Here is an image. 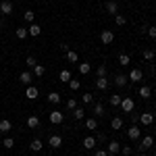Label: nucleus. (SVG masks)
Returning <instances> with one entry per match:
<instances>
[{"mask_svg": "<svg viewBox=\"0 0 156 156\" xmlns=\"http://www.w3.org/2000/svg\"><path fill=\"white\" fill-rule=\"evenodd\" d=\"M154 156H156V152H154Z\"/></svg>", "mask_w": 156, "mask_h": 156, "instance_id": "nucleus-51", "label": "nucleus"}, {"mask_svg": "<svg viewBox=\"0 0 156 156\" xmlns=\"http://www.w3.org/2000/svg\"><path fill=\"white\" fill-rule=\"evenodd\" d=\"M92 112H94L96 117H104V115H106V112H104V104H102V102H94Z\"/></svg>", "mask_w": 156, "mask_h": 156, "instance_id": "nucleus-13", "label": "nucleus"}, {"mask_svg": "<svg viewBox=\"0 0 156 156\" xmlns=\"http://www.w3.org/2000/svg\"><path fill=\"white\" fill-rule=\"evenodd\" d=\"M48 144H50V148H54V150H56V148L62 146V137H60V135H50Z\"/></svg>", "mask_w": 156, "mask_h": 156, "instance_id": "nucleus-14", "label": "nucleus"}, {"mask_svg": "<svg viewBox=\"0 0 156 156\" xmlns=\"http://www.w3.org/2000/svg\"><path fill=\"white\" fill-rule=\"evenodd\" d=\"M25 65H27V69H34L37 65V60L34 58V56H27V60H25Z\"/></svg>", "mask_w": 156, "mask_h": 156, "instance_id": "nucleus-37", "label": "nucleus"}, {"mask_svg": "<svg viewBox=\"0 0 156 156\" xmlns=\"http://www.w3.org/2000/svg\"><path fill=\"white\" fill-rule=\"evenodd\" d=\"M79 79H71V81H69V87H71V90H79Z\"/></svg>", "mask_w": 156, "mask_h": 156, "instance_id": "nucleus-44", "label": "nucleus"}, {"mask_svg": "<svg viewBox=\"0 0 156 156\" xmlns=\"http://www.w3.org/2000/svg\"><path fill=\"white\" fill-rule=\"evenodd\" d=\"M83 104H94V94H83Z\"/></svg>", "mask_w": 156, "mask_h": 156, "instance_id": "nucleus-40", "label": "nucleus"}, {"mask_svg": "<svg viewBox=\"0 0 156 156\" xmlns=\"http://www.w3.org/2000/svg\"><path fill=\"white\" fill-rule=\"evenodd\" d=\"M65 58L69 60V62H77V60H79V56H77V52H73V50H67V52H65Z\"/></svg>", "mask_w": 156, "mask_h": 156, "instance_id": "nucleus-25", "label": "nucleus"}, {"mask_svg": "<svg viewBox=\"0 0 156 156\" xmlns=\"http://www.w3.org/2000/svg\"><path fill=\"white\" fill-rule=\"evenodd\" d=\"M48 102L58 104V102H60V94H58V92H50V94H48Z\"/></svg>", "mask_w": 156, "mask_h": 156, "instance_id": "nucleus-29", "label": "nucleus"}, {"mask_svg": "<svg viewBox=\"0 0 156 156\" xmlns=\"http://www.w3.org/2000/svg\"><path fill=\"white\" fill-rule=\"evenodd\" d=\"M127 137L133 140V142H135V140H140V137H142V129H140L137 125H131V127L127 129Z\"/></svg>", "mask_w": 156, "mask_h": 156, "instance_id": "nucleus-4", "label": "nucleus"}, {"mask_svg": "<svg viewBox=\"0 0 156 156\" xmlns=\"http://www.w3.org/2000/svg\"><path fill=\"white\" fill-rule=\"evenodd\" d=\"M19 81L23 85H31V81H34V73L31 71H23L21 75H19Z\"/></svg>", "mask_w": 156, "mask_h": 156, "instance_id": "nucleus-7", "label": "nucleus"}, {"mask_svg": "<svg viewBox=\"0 0 156 156\" xmlns=\"http://www.w3.org/2000/svg\"><path fill=\"white\" fill-rule=\"evenodd\" d=\"M106 67H104V65H100V67H98V69H96V75H98V77H106Z\"/></svg>", "mask_w": 156, "mask_h": 156, "instance_id": "nucleus-38", "label": "nucleus"}, {"mask_svg": "<svg viewBox=\"0 0 156 156\" xmlns=\"http://www.w3.org/2000/svg\"><path fill=\"white\" fill-rule=\"evenodd\" d=\"M127 77L131 79L133 83H137V81H142V77H144V73H142V69H131Z\"/></svg>", "mask_w": 156, "mask_h": 156, "instance_id": "nucleus-9", "label": "nucleus"}, {"mask_svg": "<svg viewBox=\"0 0 156 156\" xmlns=\"http://www.w3.org/2000/svg\"><path fill=\"white\" fill-rule=\"evenodd\" d=\"M106 156H117V154H106Z\"/></svg>", "mask_w": 156, "mask_h": 156, "instance_id": "nucleus-49", "label": "nucleus"}, {"mask_svg": "<svg viewBox=\"0 0 156 156\" xmlns=\"http://www.w3.org/2000/svg\"><path fill=\"white\" fill-rule=\"evenodd\" d=\"M121 108H123V112H131L133 108H135V102H133L131 96H125L121 100Z\"/></svg>", "mask_w": 156, "mask_h": 156, "instance_id": "nucleus-1", "label": "nucleus"}, {"mask_svg": "<svg viewBox=\"0 0 156 156\" xmlns=\"http://www.w3.org/2000/svg\"><path fill=\"white\" fill-rule=\"evenodd\" d=\"M129 62H131V56H129V54H125V52L119 54V65H121V67H127Z\"/></svg>", "mask_w": 156, "mask_h": 156, "instance_id": "nucleus-23", "label": "nucleus"}, {"mask_svg": "<svg viewBox=\"0 0 156 156\" xmlns=\"http://www.w3.org/2000/svg\"><path fill=\"white\" fill-rule=\"evenodd\" d=\"M12 146H15V140H12V137H6V140H2V148H6V150H11Z\"/></svg>", "mask_w": 156, "mask_h": 156, "instance_id": "nucleus-34", "label": "nucleus"}, {"mask_svg": "<svg viewBox=\"0 0 156 156\" xmlns=\"http://www.w3.org/2000/svg\"><path fill=\"white\" fill-rule=\"evenodd\" d=\"M73 117H75L77 121H81V119H83V108H79V106H77L75 110H73Z\"/></svg>", "mask_w": 156, "mask_h": 156, "instance_id": "nucleus-35", "label": "nucleus"}, {"mask_svg": "<svg viewBox=\"0 0 156 156\" xmlns=\"http://www.w3.org/2000/svg\"><path fill=\"white\" fill-rule=\"evenodd\" d=\"M12 129V123L9 119H2L0 121V133H9Z\"/></svg>", "mask_w": 156, "mask_h": 156, "instance_id": "nucleus-17", "label": "nucleus"}, {"mask_svg": "<svg viewBox=\"0 0 156 156\" xmlns=\"http://www.w3.org/2000/svg\"><path fill=\"white\" fill-rule=\"evenodd\" d=\"M154 56H156L154 50H144V58H146V60H152Z\"/></svg>", "mask_w": 156, "mask_h": 156, "instance_id": "nucleus-39", "label": "nucleus"}, {"mask_svg": "<svg viewBox=\"0 0 156 156\" xmlns=\"http://www.w3.org/2000/svg\"><path fill=\"white\" fill-rule=\"evenodd\" d=\"M121 152H123L125 156H131L133 150H131V146H123V148H121Z\"/></svg>", "mask_w": 156, "mask_h": 156, "instance_id": "nucleus-45", "label": "nucleus"}, {"mask_svg": "<svg viewBox=\"0 0 156 156\" xmlns=\"http://www.w3.org/2000/svg\"><path fill=\"white\" fill-rule=\"evenodd\" d=\"M29 148H31L34 152H40V150L44 148V144H42V140H34V142L29 144Z\"/></svg>", "mask_w": 156, "mask_h": 156, "instance_id": "nucleus-28", "label": "nucleus"}, {"mask_svg": "<svg viewBox=\"0 0 156 156\" xmlns=\"http://www.w3.org/2000/svg\"><path fill=\"white\" fill-rule=\"evenodd\" d=\"M108 85H110V81H108L106 77H98V79H96V87L100 90V92H106Z\"/></svg>", "mask_w": 156, "mask_h": 156, "instance_id": "nucleus-12", "label": "nucleus"}, {"mask_svg": "<svg viewBox=\"0 0 156 156\" xmlns=\"http://www.w3.org/2000/svg\"><path fill=\"white\" fill-rule=\"evenodd\" d=\"M85 127H87L90 131H94V129H98V121L96 119H87L85 121Z\"/></svg>", "mask_w": 156, "mask_h": 156, "instance_id": "nucleus-33", "label": "nucleus"}, {"mask_svg": "<svg viewBox=\"0 0 156 156\" xmlns=\"http://www.w3.org/2000/svg\"><path fill=\"white\" fill-rule=\"evenodd\" d=\"M115 23L119 25V27H121V25H125V17H123V15H115Z\"/></svg>", "mask_w": 156, "mask_h": 156, "instance_id": "nucleus-43", "label": "nucleus"}, {"mask_svg": "<svg viewBox=\"0 0 156 156\" xmlns=\"http://www.w3.org/2000/svg\"><path fill=\"white\" fill-rule=\"evenodd\" d=\"M106 152L108 154H117V152H121V144L119 142H108L106 144Z\"/></svg>", "mask_w": 156, "mask_h": 156, "instance_id": "nucleus-15", "label": "nucleus"}, {"mask_svg": "<svg viewBox=\"0 0 156 156\" xmlns=\"http://www.w3.org/2000/svg\"><path fill=\"white\" fill-rule=\"evenodd\" d=\"M27 34H29L31 37H37L40 34H42V27H40L37 23H29V27H27Z\"/></svg>", "mask_w": 156, "mask_h": 156, "instance_id": "nucleus-11", "label": "nucleus"}, {"mask_svg": "<svg viewBox=\"0 0 156 156\" xmlns=\"http://www.w3.org/2000/svg\"><path fill=\"white\" fill-rule=\"evenodd\" d=\"M121 100H123V96H119V94H112V96L108 98V102H110V106H121Z\"/></svg>", "mask_w": 156, "mask_h": 156, "instance_id": "nucleus-22", "label": "nucleus"}, {"mask_svg": "<svg viewBox=\"0 0 156 156\" xmlns=\"http://www.w3.org/2000/svg\"><path fill=\"white\" fill-rule=\"evenodd\" d=\"M31 71H34V75H36V77H44V73H46V67H44V65H36Z\"/></svg>", "mask_w": 156, "mask_h": 156, "instance_id": "nucleus-26", "label": "nucleus"}, {"mask_svg": "<svg viewBox=\"0 0 156 156\" xmlns=\"http://www.w3.org/2000/svg\"><path fill=\"white\" fill-rule=\"evenodd\" d=\"M146 31H148V36L152 37V40H156V25H152V27H146Z\"/></svg>", "mask_w": 156, "mask_h": 156, "instance_id": "nucleus-41", "label": "nucleus"}, {"mask_svg": "<svg viewBox=\"0 0 156 156\" xmlns=\"http://www.w3.org/2000/svg\"><path fill=\"white\" fill-rule=\"evenodd\" d=\"M77 69H79L81 75H87V73L92 71V65H90V62H79V67H77Z\"/></svg>", "mask_w": 156, "mask_h": 156, "instance_id": "nucleus-24", "label": "nucleus"}, {"mask_svg": "<svg viewBox=\"0 0 156 156\" xmlns=\"http://www.w3.org/2000/svg\"><path fill=\"white\" fill-rule=\"evenodd\" d=\"M127 81H129V77H127V75H123V73H119V75L115 77V83L119 85V87H125V85H127Z\"/></svg>", "mask_w": 156, "mask_h": 156, "instance_id": "nucleus-19", "label": "nucleus"}, {"mask_svg": "<svg viewBox=\"0 0 156 156\" xmlns=\"http://www.w3.org/2000/svg\"><path fill=\"white\" fill-rule=\"evenodd\" d=\"M83 148L85 150H94L96 148V137H83Z\"/></svg>", "mask_w": 156, "mask_h": 156, "instance_id": "nucleus-20", "label": "nucleus"}, {"mask_svg": "<svg viewBox=\"0 0 156 156\" xmlns=\"http://www.w3.org/2000/svg\"><path fill=\"white\" fill-rule=\"evenodd\" d=\"M0 27H4V19L2 17H0Z\"/></svg>", "mask_w": 156, "mask_h": 156, "instance_id": "nucleus-47", "label": "nucleus"}, {"mask_svg": "<svg viewBox=\"0 0 156 156\" xmlns=\"http://www.w3.org/2000/svg\"><path fill=\"white\" fill-rule=\"evenodd\" d=\"M140 156H148V154H140Z\"/></svg>", "mask_w": 156, "mask_h": 156, "instance_id": "nucleus-50", "label": "nucleus"}, {"mask_svg": "<svg viewBox=\"0 0 156 156\" xmlns=\"http://www.w3.org/2000/svg\"><path fill=\"white\" fill-rule=\"evenodd\" d=\"M23 19L27 21V23H34V19H36V12H34V11H25V12H23Z\"/></svg>", "mask_w": 156, "mask_h": 156, "instance_id": "nucleus-32", "label": "nucleus"}, {"mask_svg": "<svg viewBox=\"0 0 156 156\" xmlns=\"http://www.w3.org/2000/svg\"><path fill=\"white\" fill-rule=\"evenodd\" d=\"M27 127H29V129H36V127H40V117H36V115L27 117Z\"/></svg>", "mask_w": 156, "mask_h": 156, "instance_id": "nucleus-18", "label": "nucleus"}, {"mask_svg": "<svg viewBox=\"0 0 156 156\" xmlns=\"http://www.w3.org/2000/svg\"><path fill=\"white\" fill-rule=\"evenodd\" d=\"M106 11L110 12L112 17H115V15H119V4H117L115 0H108V2H106Z\"/></svg>", "mask_w": 156, "mask_h": 156, "instance_id": "nucleus-16", "label": "nucleus"}, {"mask_svg": "<svg viewBox=\"0 0 156 156\" xmlns=\"http://www.w3.org/2000/svg\"><path fill=\"white\" fill-rule=\"evenodd\" d=\"M140 123H142L144 127H150V125L154 123V115H152V112H142V115H140Z\"/></svg>", "mask_w": 156, "mask_h": 156, "instance_id": "nucleus-6", "label": "nucleus"}, {"mask_svg": "<svg viewBox=\"0 0 156 156\" xmlns=\"http://www.w3.org/2000/svg\"><path fill=\"white\" fill-rule=\"evenodd\" d=\"M110 127H112V129H121V127H123V119H121V117H115V119L110 121Z\"/></svg>", "mask_w": 156, "mask_h": 156, "instance_id": "nucleus-31", "label": "nucleus"}, {"mask_svg": "<svg viewBox=\"0 0 156 156\" xmlns=\"http://www.w3.org/2000/svg\"><path fill=\"white\" fill-rule=\"evenodd\" d=\"M27 36V27H17V40H25Z\"/></svg>", "mask_w": 156, "mask_h": 156, "instance_id": "nucleus-30", "label": "nucleus"}, {"mask_svg": "<svg viewBox=\"0 0 156 156\" xmlns=\"http://www.w3.org/2000/svg\"><path fill=\"white\" fill-rule=\"evenodd\" d=\"M152 94H154V96H156V87H154V90H152Z\"/></svg>", "mask_w": 156, "mask_h": 156, "instance_id": "nucleus-48", "label": "nucleus"}, {"mask_svg": "<svg viewBox=\"0 0 156 156\" xmlns=\"http://www.w3.org/2000/svg\"><path fill=\"white\" fill-rule=\"evenodd\" d=\"M154 140H156V137H154Z\"/></svg>", "mask_w": 156, "mask_h": 156, "instance_id": "nucleus-52", "label": "nucleus"}, {"mask_svg": "<svg viewBox=\"0 0 156 156\" xmlns=\"http://www.w3.org/2000/svg\"><path fill=\"white\" fill-rule=\"evenodd\" d=\"M75 108H77V100L75 98H69L67 100V110H75Z\"/></svg>", "mask_w": 156, "mask_h": 156, "instance_id": "nucleus-36", "label": "nucleus"}, {"mask_svg": "<svg viewBox=\"0 0 156 156\" xmlns=\"http://www.w3.org/2000/svg\"><path fill=\"white\" fill-rule=\"evenodd\" d=\"M58 79H60V81H62V83H69V81H71V79H73V75H71V71H67V69H65V71H60V75H58Z\"/></svg>", "mask_w": 156, "mask_h": 156, "instance_id": "nucleus-21", "label": "nucleus"}, {"mask_svg": "<svg viewBox=\"0 0 156 156\" xmlns=\"http://www.w3.org/2000/svg\"><path fill=\"white\" fill-rule=\"evenodd\" d=\"M112 40H115V34H112V31H110V29H102V31H100V42H102V44H112Z\"/></svg>", "mask_w": 156, "mask_h": 156, "instance_id": "nucleus-3", "label": "nucleus"}, {"mask_svg": "<svg viewBox=\"0 0 156 156\" xmlns=\"http://www.w3.org/2000/svg\"><path fill=\"white\" fill-rule=\"evenodd\" d=\"M154 142H156V140L152 137V135H146V137H142V140H140V146H137V148L144 152V150H148V148H152V146H154Z\"/></svg>", "mask_w": 156, "mask_h": 156, "instance_id": "nucleus-2", "label": "nucleus"}, {"mask_svg": "<svg viewBox=\"0 0 156 156\" xmlns=\"http://www.w3.org/2000/svg\"><path fill=\"white\" fill-rule=\"evenodd\" d=\"M96 144H100V146L106 144V135H104V133H98L96 135Z\"/></svg>", "mask_w": 156, "mask_h": 156, "instance_id": "nucleus-42", "label": "nucleus"}, {"mask_svg": "<svg viewBox=\"0 0 156 156\" xmlns=\"http://www.w3.org/2000/svg\"><path fill=\"white\" fill-rule=\"evenodd\" d=\"M0 12H2V15H11L12 12V2L11 0H2V2H0Z\"/></svg>", "mask_w": 156, "mask_h": 156, "instance_id": "nucleus-10", "label": "nucleus"}, {"mask_svg": "<svg viewBox=\"0 0 156 156\" xmlns=\"http://www.w3.org/2000/svg\"><path fill=\"white\" fill-rule=\"evenodd\" d=\"M140 96H142V98H150V96H152L150 85H142V87H140Z\"/></svg>", "mask_w": 156, "mask_h": 156, "instance_id": "nucleus-27", "label": "nucleus"}, {"mask_svg": "<svg viewBox=\"0 0 156 156\" xmlns=\"http://www.w3.org/2000/svg\"><path fill=\"white\" fill-rule=\"evenodd\" d=\"M25 96H27V100H37L40 92H37L36 85H27V90H25Z\"/></svg>", "mask_w": 156, "mask_h": 156, "instance_id": "nucleus-8", "label": "nucleus"}, {"mask_svg": "<svg viewBox=\"0 0 156 156\" xmlns=\"http://www.w3.org/2000/svg\"><path fill=\"white\" fill-rule=\"evenodd\" d=\"M62 119H65V115H62L60 110H50V123H52V125H60Z\"/></svg>", "mask_w": 156, "mask_h": 156, "instance_id": "nucleus-5", "label": "nucleus"}, {"mask_svg": "<svg viewBox=\"0 0 156 156\" xmlns=\"http://www.w3.org/2000/svg\"><path fill=\"white\" fill-rule=\"evenodd\" d=\"M108 152L106 150H102V148H100V150H96V152H94V156H106Z\"/></svg>", "mask_w": 156, "mask_h": 156, "instance_id": "nucleus-46", "label": "nucleus"}]
</instances>
